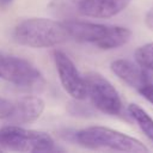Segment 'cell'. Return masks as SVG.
I'll return each instance as SVG.
<instances>
[{
	"instance_id": "1",
	"label": "cell",
	"mask_w": 153,
	"mask_h": 153,
	"mask_svg": "<svg viewBox=\"0 0 153 153\" xmlns=\"http://www.w3.org/2000/svg\"><path fill=\"white\" fill-rule=\"evenodd\" d=\"M63 22L48 18H27L18 23L13 30V39L31 48H49L69 39Z\"/></svg>"
},
{
	"instance_id": "2",
	"label": "cell",
	"mask_w": 153,
	"mask_h": 153,
	"mask_svg": "<svg viewBox=\"0 0 153 153\" xmlns=\"http://www.w3.org/2000/svg\"><path fill=\"white\" fill-rule=\"evenodd\" d=\"M74 136L79 145L91 149H110L128 153H146L148 151L139 140L100 126L84 128L76 131Z\"/></svg>"
},
{
	"instance_id": "3",
	"label": "cell",
	"mask_w": 153,
	"mask_h": 153,
	"mask_svg": "<svg viewBox=\"0 0 153 153\" xmlns=\"http://www.w3.org/2000/svg\"><path fill=\"white\" fill-rule=\"evenodd\" d=\"M55 142L45 131L8 124L0 128V152L44 153L55 151Z\"/></svg>"
},
{
	"instance_id": "4",
	"label": "cell",
	"mask_w": 153,
	"mask_h": 153,
	"mask_svg": "<svg viewBox=\"0 0 153 153\" xmlns=\"http://www.w3.org/2000/svg\"><path fill=\"white\" fill-rule=\"evenodd\" d=\"M0 79L26 91L41 90L45 84L42 73L32 63L23 57L2 53H0Z\"/></svg>"
},
{
	"instance_id": "5",
	"label": "cell",
	"mask_w": 153,
	"mask_h": 153,
	"mask_svg": "<svg viewBox=\"0 0 153 153\" xmlns=\"http://www.w3.org/2000/svg\"><path fill=\"white\" fill-rule=\"evenodd\" d=\"M84 79L86 94L96 109L112 116L122 112L121 97L108 79L96 72H88Z\"/></svg>"
},
{
	"instance_id": "6",
	"label": "cell",
	"mask_w": 153,
	"mask_h": 153,
	"mask_svg": "<svg viewBox=\"0 0 153 153\" xmlns=\"http://www.w3.org/2000/svg\"><path fill=\"white\" fill-rule=\"evenodd\" d=\"M53 56L59 74V79L61 81L63 90L73 99L84 100L87 97L85 79L79 73L74 62L69 59L67 54H65L61 50H54Z\"/></svg>"
},
{
	"instance_id": "7",
	"label": "cell",
	"mask_w": 153,
	"mask_h": 153,
	"mask_svg": "<svg viewBox=\"0 0 153 153\" xmlns=\"http://www.w3.org/2000/svg\"><path fill=\"white\" fill-rule=\"evenodd\" d=\"M44 100L37 96H26L13 104L11 114L5 118L7 124L24 126L36 122L44 111Z\"/></svg>"
},
{
	"instance_id": "8",
	"label": "cell",
	"mask_w": 153,
	"mask_h": 153,
	"mask_svg": "<svg viewBox=\"0 0 153 153\" xmlns=\"http://www.w3.org/2000/svg\"><path fill=\"white\" fill-rule=\"evenodd\" d=\"M111 71L127 85L135 90H141L148 84H153V74L139 63L135 65L128 60H115L111 62Z\"/></svg>"
},
{
	"instance_id": "9",
	"label": "cell",
	"mask_w": 153,
	"mask_h": 153,
	"mask_svg": "<svg viewBox=\"0 0 153 153\" xmlns=\"http://www.w3.org/2000/svg\"><path fill=\"white\" fill-rule=\"evenodd\" d=\"M62 22L68 30L69 37L81 43H93L97 45L106 36L109 30V25L81 22L78 19H69Z\"/></svg>"
},
{
	"instance_id": "10",
	"label": "cell",
	"mask_w": 153,
	"mask_h": 153,
	"mask_svg": "<svg viewBox=\"0 0 153 153\" xmlns=\"http://www.w3.org/2000/svg\"><path fill=\"white\" fill-rule=\"evenodd\" d=\"M131 0H82L80 17L110 18L122 12Z\"/></svg>"
},
{
	"instance_id": "11",
	"label": "cell",
	"mask_w": 153,
	"mask_h": 153,
	"mask_svg": "<svg viewBox=\"0 0 153 153\" xmlns=\"http://www.w3.org/2000/svg\"><path fill=\"white\" fill-rule=\"evenodd\" d=\"M82 0H51L48 10L62 20L76 19L80 17V5Z\"/></svg>"
},
{
	"instance_id": "12",
	"label": "cell",
	"mask_w": 153,
	"mask_h": 153,
	"mask_svg": "<svg viewBox=\"0 0 153 153\" xmlns=\"http://www.w3.org/2000/svg\"><path fill=\"white\" fill-rule=\"evenodd\" d=\"M131 32L127 27L123 26H109L106 36L97 44L98 48L109 50V49H115L118 48L123 44H126L130 39Z\"/></svg>"
},
{
	"instance_id": "13",
	"label": "cell",
	"mask_w": 153,
	"mask_h": 153,
	"mask_svg": "<svg viewBox=\"0 0 153 153\" xmlns=\"http://www.w3.org/2000/svg\"><path fill=\"white\" fill-rule=\"evenodd\" d=\"M128 110L130 116L135 120V122L145 133V135L153 141V120L151 118V116L136 104H129Z\"/></svg>"
},
{
	"instance_id": "14",
	"label": "cell",
	"mask_w": 153,
	"mask_h": 153,
	"mask_svg": "<svg viewBox=\"0 0 153 153\" xmlns=\"http://www.w3.org/2000/svg\"><path fill=\"white\" fill-rule=\"evenodd\" d=\"M135 60L140 66L153 72V42L137 48L135 51Z\"/></svg>"
},
{
	"instance_id": "15",
	"label": "cell",
	"mask_w": 153,
	"mask_h": 153,
	"mask_svg": "<svg viewBox=\"0 0 153 153\" xmlns=\"http://www.w3.org/2000/svg\"><path fill=\"white\" fill-rule=\"evenodd\" d=\"M79 100L80 99H74V102L69 103V105H68L69 114H72L73 116H87V115H91L92 110L88 106L79 103Z\"/></svg>"
},
{
	"instance_id": "16",
	"label": "cell",
	"mask_w": 153,
	"mask_h": 153,
	"mask_svg": "<svg viewBox=\"0 0 153 153\" xmlns=\"http://www.w3.org/2000/svg\"><path fill=\"white\" fill-rule=\"evenodd\" d=\"M13 103L6 98L0 97V120H5L12 111Z\"/></svg>"
},
{
	"instance_id": "17",
	"label": "cell",
	"mask_w": 153,
	"mask_h": 153,
	"mask_svg": "<svg viewBox=\"0 0 153 153\" xmlns=\"http://www.w3.org/2000/svg\"><path fill=\"white\" fill-rule=\"evenodd\" d=\"M139 92H140V94L143 98H146L148 102H151L153 104V84L146 85L145 87H142L141 90H139Z\"/></svg>"
},
{
	"instance_id": "18",
	"label": "cell",
	"mask_w": 153,
	"mask_h": 153,
	"mask_svg": "<svg viewBox=\"0 0 153 153\" xmlns=\"http://www.w3.org/2000/svg\"><path fill=\"white\" fill-rule=\"evenodd\" d=\"M145 22H146V25H147L151 30H153V7L147 12Z\"/></svg>"
},
{
	"instance_id": "19",
	"label": "cell",
	"mask_w": 153,
	"mask_h": 153,
	"mask_svg": "<svg viewBox=\"0 0 153 153\" xmlns=\"http://www.w3.org/2000/svg\"><path fill=\"white\" fill-rule=\"evenodd\" d=\"M12 1H13V0H0V10L8 7V6L12 4Z\"/></svg>"
}]
</instances>
